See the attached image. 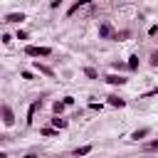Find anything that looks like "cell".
Returning a JSON list of instances; mask_svg holds the SVG:
<instances>
[{"label":"cell","mask_w":158,"mask_h":158,"mask_svg":"<svg viewBox=\"0 0 158 158\" xmlns=\"http://www.w3.org/2000/svg\"><path fill=\"white\" fill-rule=\"evenodd\" d=\"M25 54H27V57H49L52 49H49V47H35V44H27V47H25Z\"/></svg>","instance_id":"6da1fadb"},{"label":"cell","mask_w":158,"mask_h":158,"mask_svg":"<svg viewBox=\"0 0 158 158\" xmlns=\"http://www.w3.org/2000/svg\"><path fill=\"white\" fill-rule=\"evenodd\" d=\"M99 37H101V40H114V37H118V35L114 32L111 22H101V25H99Z\"/></svg>","instance_id":"7a4b0ae2"},{"label":"cell","mask_w":158,"mask_h":158,"mask_svg":"<svg viewBox=\"0 0 158 158\" xmlns=\"http://www.w3.org/2000/svg\"><path fill=\"white\" fill-rule=\"evenodd\" d=\"M104 81H106V84H114V86H123L128 79H126V77H121V74H106V77H104Z\"/></svg>","instance_id":"3957f363"},{"label":"cell","mask_w":158,"mask_h":158,"mask_svg":"<svg viewBox=\"0 0 158 158\" xmlns=\"http://www.w3.org/2000/svg\"><path fill=\"white\" fill-rule=\"evenodd\" d=\"M2 123L5 126H12L15 123V114H12V109L7 104H2Z\"/></svg>","instance_id":"277c9868"},{"label":"cell","mask_w":158,"mask_h":158,"mask_svg":"<svg viewBox=\"0 0 158 158\" xmlns=\"http://www.w3.org/2000/svg\"><path fill=\"white\" fill-rule=\"evenodd\" d=\"M40 106H42V101H32V104H30V109H27V118H25V121H27V126H32L35 114H37V109H40Z\"/></svg>","instance_id":"5b68a950"},{"label":"cell","mask_w":158,"mask_h":158,"mask_svg":"<svg viewBox=\"0 0 158 158\" xmlns=\"http://www.w3.org/2000/svg\"><path fill=\"white\" fill-rule=\"evenodd\" d=\"M109 99V104L111 106H118V109H123L126 106V99H121V96H116V94H111V96H106Z\"/></svg>","instance_id":"8992f818"},{"label":"cell","mask_w":158,"mask_h":158,"mask_svg":"<svg viewBox=\"0 0 158 158\" xmlns=\"http://www.w3.org/2000/svg\"><path fill=\"white\" fill-rule=\"evenodd\" d=\"M67 126H69V121H67V118H62V116H54V118H52V128H57V131H59V128H67Z\"/></svg>","instance_id":"52a82bcc"},{"label":"cell","mask_w":158,"mask_h":158,"mask_svg":"<svg viewBox=\"0 0 158 158\" xmlns=\"http://www.w3.org/2000/svg\"><path fill=\"white\" fill-rule=\"evenodd\" d=\"M22 20H25V12H10L5 17V22H22Z\"/></svg>","instance_id":"ba28073f"},{"label":"cell","mask_w":158,"mask_h":158,"mask_svg":"<svg viewBox=\"0 0 158 158\" xmlns=\"http://www.w3.org/2000/svg\"><path fill=\"white\" fill-rule=\"evenodd\" d=\"M148 133H151L148 128H138V131H133V133H131V141H141V138H146Z\"/></svg>","instance_id":"9c48e42d"},{"label":"cell","mask_w":158,"mask_h":158,"mask_svg":"<svg viewBox=\"0 0 158 158\" xmlns=\"http://www.w3.org/2000/svg\"><path fill=\"white\" fill-rule=\"evenodd\" d=\"M126 64H128V69H131V72H136V69H138V54H131Z\"/></svg>","instance_id":"30bf717a"},{"label":"cell","mask_w":158,"mask_h":158,"mask_svg":"<svg viewBox=\"0 0 158 158\" xmlns=\"http://www.w3.org/2000/svg\"><path fill=\"white\" fill-rule=\"evenodd\" d=\"M35 69H37V72H42V74H47V77H54V72H52L49 67H44V64H40V62H35Z\"/></svg>","instance_id":"8fae6325"},{"label":"cell","mask_w":158,"mask_h":158,"mask_svg":"<svg viewBox=\"0 0 158 158\" xmlns=\"http://www.w3.org/2000/svg\"><path fill=\"white\" fill-rule=\"evenodd\" d=\"M89 153H91V146H89V143H86V146H81V148H77V151H74V156H77V158H81V156H89Z\"/></svg>","instance_id":"7c38bea8"},{"label":"cell","mask_w":158,"mask_h":158,"mask_svg":"<svg viewBox=\"0 0 158 158\" xmlns=\"http://www.w3.org/2000/svg\"><path fill=\"white\" fill-rule=\"evenodd\" d=\"M52 111H54V116H59V114L64 111V101H54V104H52Z\"/></svg>","instance_id":"4fadbf2b"},{"label":"cell","mask_w":158,"mask_h":158,"mask_svg":"<svg viewBox=\"0 0 158 158\" xmlns=\"http://www.w3.org/2000/svg\"><path fill=\"white\" fill-rule=\"evenodd\" d=\"M84 5H86V0H79V2H74V5L69 7V12H67V15H74V12H77L79 7H84Z\"/></svg>","instance_id":"5bb4252c"},{"label":"cell","mask_w":158,"mask_h":158,"mask_svg":"<svg viewBox=\"0 0 158 158\" xmlns=\"http://www.w3.org/2000/svg\"><path fill=\"white\" fill-rule=\"evenodd\" d=\"M84 74H86L89 79H99V74H96V69H94V67H86V69H84Z\"/></svg>","instance_id":"9a60e30c"},{"label":"cell","mask_w":158,"mask_h":158,"mask_svg":"<svg viewBox=\"0 0 158 158\" xmlns=\"http://www.w3.org/2000/svg\"><path fill=\"white\" fill-rule=\"evenodd\" d=\"M42 136H57V128L47 126V128H42Z\"/></svg>","instance_id":"2e32d148"},{"label":"cell","mask_w":158,"mask_h":158,"mask_svg":"<svg viewBox=\"0 0 158 158\" xmlns=\"http://www.w3.org/2000/svg\"><path fill=\"white\" fill-rule=\"evenodd\" d=\"M148 62H151V67H158V52H151V59Z\"/></svg>","instance_id":"e0dca14e"},{"label":"cell","mask_w":158,"mask_h":158,"mask_svg":"<svg viewBox=\"0 0 158 158\" xmlns=\"http://www.w3.org/2000/svg\"><path fill=\"white\" fill-rule=\"evenodd\" d=\"M89 109H91V111H101L104 106H101V104H96V101H91V104H89Z\"/></svg>","instance_id":"ac0fdd59"},{"label":"cell","mask_w":158,"mask_h":158,"mask_svg":"<svg viewBox=\"0 0 158 158\" xmlns=\"http://www.w3.org/2000/svg\"><path fill=\"white\" fill-rule=\"evenodd\" d=\"M148 35L156 37V35H158V25H151V27H148Z\"/></svg>","instance_id":"d6986e66"},{"label":"cell","mask_w":158,"mask_h":158,"mask_svg":"<svg viewBox=\"0 0 158 158\" xmlns=\"http://www.w3.org/2000/svg\"><path fill=\"white\" fill-rule=\"evenodd\" d=\"M62 101H64V106H72V104H74V96H64Z\"/></svg>","instance_id":"ffe728a7"},{"label":"cell","mask_w":158,"mask_h":158,"mask_svg":"<svg viewBox=\"0 0 158 158\" xmlns=\"http://www.w3.org/2000/svg\"><path fill=\"white\" fill-rule=\"evenodd\" d=\"M156 94H158V86H156V89H151V91H146V94H143V99H148V96H156Z\"/></svg>","instance_id":"44dd1931"},{"label":"cell","mask_w":158,"mask_h":158,"mask_svg":"<svg viewBox=\"0 0 158 158\" xmlns=\"http://www.w3.org/2000/svg\"><path fill=\"white\" fill-rule=\"evenodd\" d=\"M17 40H27V32L25 30H17Z\"/></svg>","instance_id":"7402d4cb"},{"label":"cell","mask_w":158,"mask_h":158,"mask_svg":"<svg viewBox=\"0 0 158 158\" xmlns=\"http://www.w3.org/2000/svg\"><path fill=\"white\" fill-rule=\"evenodd\" d=\"M148 148H151V151H158V141H151V143H148Z\"/></svg>","instance_id":"603a6c76"},{"label":"cell","mask_w":158,"mask_h":158,"mask_svg":"<svg viewBox=\"0 0 158 158\" xmlns=\"http://www.w3.org/2000/svg\"><path fill=\"white\" fill-rule=\"evenodd\" d=\"M25 158H37V156H35V153H27V156H25Z\"/></svg>","instance_id":"cb8c5ba5"}]
</instances>
